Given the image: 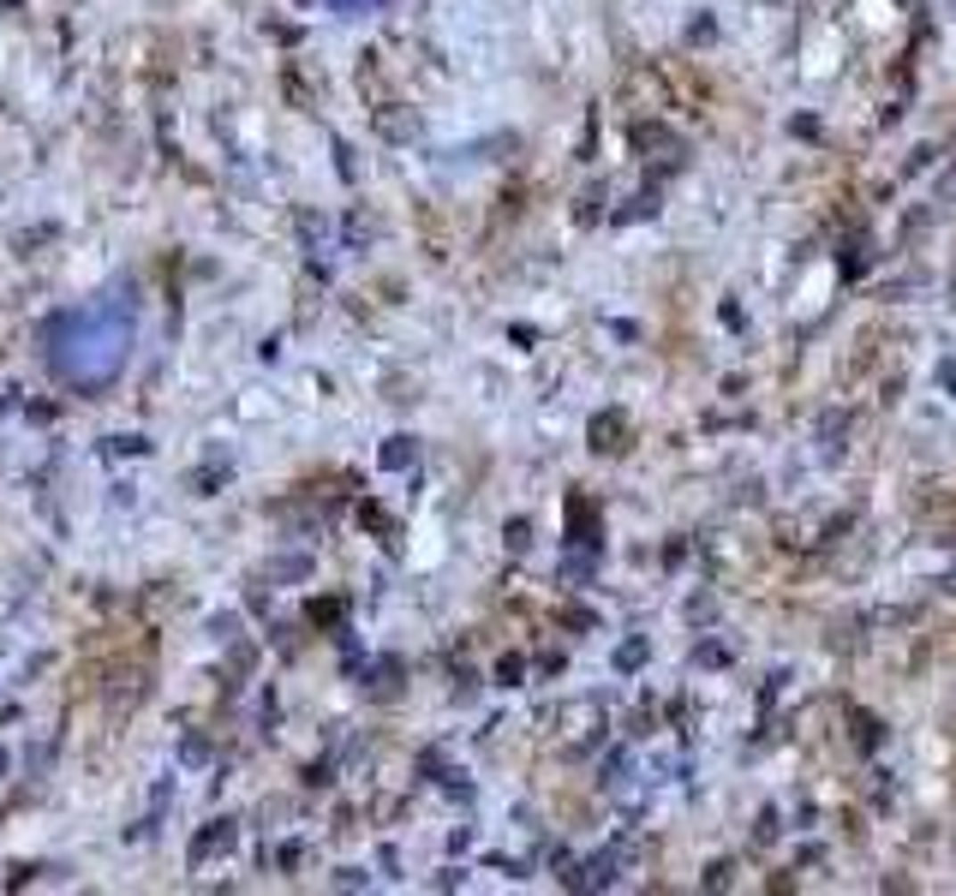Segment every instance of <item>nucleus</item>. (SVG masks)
Segmentation results:
<instances>
[{"label": "nucleus", "mask_w": 956, "mask_h": 896, "mask_svg": "<svg viewBox=\"0 0 956 896\" xmlns=\"http://www.w3.org/2000/svg\"><path fill=\"white\" fill-rule=\"evenodd\" d=\"M933 156H938V150H933V144H920V150H915V156H909V174H920V168H927V161H933Z\"/></svg>", "instance_id": "obj_6"}, {"label": "nucleus", "mask_w": 956, "mask_h": 896, "mask_svg": "<svg viewBox=\"0 0 956 896\" xmlns=\"http://www.w3.org/2000/svg\"><path fill=\"white\" fill-rule=\"evenodd\" d=\"M777 836H783V818H777L771 807H765V813L754 818V843H777Z\"/></svg>", "instance_id": "obj_3"}, {"label": "nucleus", "mask_w": 956, "mask_h": 896, "mask_svg": "<svg viewBox=\"0 0 956 896\" xmlns=\"http://www.w3.org/2000/svg\"><path fill=\"white\" fill-rule=\"evenodd\" d=\"M867 263H873V258H867V239H861V245H843V275H849V281L867 275Z\"/></svg>", "instance_id": "obj_2"}, {"label": "nucleus", "mask_w": 956, "mask_h": 896, "mask_svg": "<svg viewBox=\"0 0 956 896\" xmlns=\"http://www.w3.org/2000/svg\"><path fill=\"white\" fill-rule=\"evenodd\" d=\"M789 132H795V138H819V119L813 114H795V119H789Z\"/></svg>", "instance_id": "obj_5"}, {"label": "nucleus", "mask_w": 956, "mask_h": 896, "mask_svg": "<svg viewBox=\"0 0 956 896\" xmlns=\"http://www.w3.org/2000/svg\"><path fill=\"white\" fill-rule=\"evenodd\" d=\"M938 382H944V389H951V395H956V365H951V358L938 365Z\"/></svg>", "instance_id": "obj_7"}, {"label": "nucleus", "mask_w": 956, "mask_h": 896, "mask_svg": "<svg viewBox=\"0 0 956 896\" xmlns=\"http://www.w3.org/2000/svg\"><path fill=\"white\" fill-rule=\"evenodd\" d=\"M849 729H855V747H861V753H878V747H885V723H878L873 711H861V705L849 711Z\"/></svg>", "instance_id": "obj_1"}, {"label": "nucleus", "mask_w": 956, "mask_h": 896, "mask_svg": "<svg viewBox=\"0 0 956 896\" xmlns=\"http://www.w3.org/2000/svg\"><path fill=\"white\" fill-rule=\"evenodd\" d=\"M699 663H705V670H723V663H729V645H699Z\"/></svg>", "instance_id": "obj_4"}]
</instances>
